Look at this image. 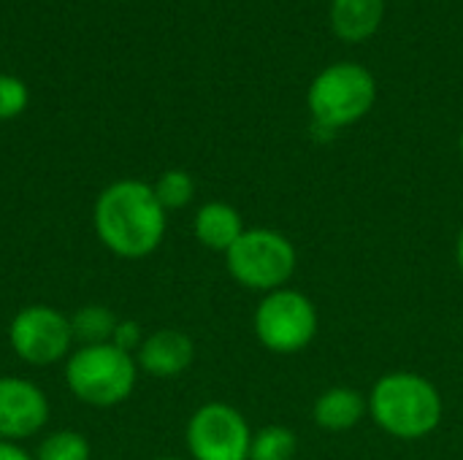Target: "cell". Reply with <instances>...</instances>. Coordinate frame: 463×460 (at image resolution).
I'll use <instances>...</instances> for the list:
<instances>
[{
	"label": "cell",
	"instance_id": "cell-1",
	"mask_svg": "<svg viewBox=\"0 0 463 460\" xmlns=\"http://www.w3.org/2000/svg\"><path fill=\"white\" fill-rule=\"evenodd\" d=\"M165 209L152 184L141 179L111 182L92 206L98 241L117 258L141 260L152 255L165 236Z\"/></svg>",
	"mask_w": 463,
	"mask_h": 460
},
{
	"label": "cell",
	"instance_id": "cell-8",
	"mask_svg": "<svg viewBox=\"0 0 463 460\" xmlns=\"http://www.w3.org/2000/svg\"><path fill=\"white\" fill-rule=\"evenodd\" d=\"M187 453L193 460H250L252 431L231 404H203L187 423Z\"/></svg>",
	"mask_w": 463,
	"mask_h": 460
},
{
	"label": "cell",
	"instance_id": "cell-7",
	"mask_svg": "<svg viewBox=\"0 0 463 460\" xmlns=\"http://www.w3.org/2000/svg\"><path fill=\"white\" fill-rule=\"evenodd\" d=\"M8 344L14 355L30 366H52L68 358L73 350L71 317L46 304H30L19 309L8 325Z\"/></svg>",
	"mask_w": 463,
	"mask_h": 460
},
{
	"label": "cell",
	"instance_id": "cell-23",
	"mask_svg": "<svg viewBox=\"0 0 463 460\" xmlns=\"http://www.w3.org/2000/svg\"><path fill=\"white\" fill-rule=\"evenodd\" d=\"M461 155H463V133H461Z\"/></svg>",
	"mask_w": 463,
	"mask_h": 460
},
{
	"label": "cell",
	"instance_id": "cell-22",
	"mask_svg": "<svg viewBox=\"0 0 463 460\" xmlns=\"http://www.w3.org/2000/svg\"><path fill=\"white\" fill-rule=\"evenodd\" d=\"M155 460H182V458H155Z\"/></svg>",
	"mask_w": 463,
	"mask_h": 460
},
{
	"label": "cell",
	"instance_id": "cell-2",
	"mask_svg": "<svg viewBox=\"0 0 463 460\" xmlns=\"http://www.w3.org/2000/svg\"><path fill=\"white\" fill-rule=\"evenodd\" d=\"M442 396L420 374L391 371L380 377L369 396L372 420L391 437L415 442L434 434L442 423Z\"/></svg>",
	"mask_w": 463,
	"mask_h": 460
},
{
	"label": "cell",
	"instance_id": "cell-4",
	"mask_svg": "<svg viewBox=\"0 0 463 460\" xmlns=\"http://www.w3.org/2000/svg\"><path fill=\"white\" fill-rule=\"evenodd\" d=\"M377 100V81L358 62H334L323 68L307 95L309 114L323 130H342L361 122Z\"/></svg>",
	"mask_w": 463,
	"mask_h": 460
},
{
	"label": "cell",
	"instance_id": "cell-13",
	"mask_svg": "<svg viewBox=\"0 0 463 460\" xmlns=\"http://www.w3.org/2000/svg\"><path fill=\"white\" fill-rule=\"evenodd\" d=\"M385 16V0H331V27L347 43L369 41Z\"/></svg>",
	"mask_w": 463,
	"mask_h": 460
},
{
	"label": "cell",
	"instance_id": "cell-12",
	"mask_svg": "<svg viewBox=\"0 0 463 460\" xmlns=\"http://www.w3.org/2000/svg\"><path fill=\"white\" fill-rule=\"evenodd\" d=\"M366 412H369V401L358 390L345 388V385L323 390L320 399L312 407L315 423L323 431H331V434H342V431L355 428L364 420Z\"/></svg>",
	"mask_w": 463,
	"mask_h": 460
},
{
	"label": "cell",
	"instance_id": "cell-3",
	"mask_svg": "<svg viewBox=\"0 0 463 460\" xmlns=\"http://www.w3.org/2000/svg\"><path fill=\"white\" fill-rule=\"evenodd\" d=\"M138 380V363L133 355L109 344L76 347L65 358V385L76 401L87 407H117L122 404Z\"/></svg>",
	"mask_w": 463,
	"mask_h": 460
},
{
	"label": "cell",
	"instance_id": "cell-20",
	"mask_svg": "<svg viewBox=\"0 0 463 460\" xmlns=\"http://www.w3.org/2000/svg\"><path fill=\"white\" fill-rule=\"evenodd\" d=\"M0 460H35L27 450H22L16 442H0Z\"/></svg>",
	"mask_w": 463,
	"mask_h": 460
},
{
	"label": "cell",
	"instance_id": "cell-6",
	"mask_svg": "<svg viewBox=\"0 0 463 460\" xmlns=\"http://www.w3.org/2000/svg\"><path fill=\"white\" fill-rule=\"evenodd\" d=\"M255 336L277 355H296L317 336V309L298 290L266 293L255 309Z\"/></svg>",
	"mask_w": 463,
	"mask_h": 460
},
{
	"label": "cell",
	"instance_id": "cell-9",
	"mask_svg": "<svg viewBox=\"0 0 463 460\" xmlns=\"http://www.w3.org/2000/svg\"><path fill=\"white\" fill-rule=\"evenodd\" d=\"M49 423L46 393L22 377H0V442H24Z\"/></svg>",
	"mask_w": 463,
	"mask_h": 460
},
{
	"label": "cell",
	"instance_id": "cell-5",
	"mask_svg": "<svg viewBox=\"0 0 463 460\" xmlns=\"http://www.w3.org/2000/svg\"><path fill=\"white\" fill-rule=\"evenodd\" d=\"M296 260L293 241L269 228L244 230L241 239L225 252L228 274L241 287L260 293L282 290L296 274Z\"/></svg>",
	"mask_w": 463,
	"mask_h": 460
},
{
	"label": "cell",
	"instance_id": "cell-11",
	"mask_svg": "<svg viewBox=\"0 0 463 460\" xmlns=\"http://www.w3.org/2000/svg\"><path fill=\"white\" fill-rule=\"evenodd\" d=\"M193 230H195V239L206 249L225 255L241 239L244 222H241V214L233 206H228L222 201H212V203H203L195 211Z\"/></svg>",
	"mask_w": 463,
	"mask_h": 460
},
{
	"label": "cell",
	"instance_id": "cell-19",
	"mask_svg": "<svg viewBox=\"0 0 463 460\" xmlns=\"http://www.w3.org/2000/svg\"><path fill=\"white\" fill-rule=\"evenodd\" d=\"M144 333H141V325L136 320H119L117 328H114V336H111V344L128 355L138 352V347L144 344Z\"/></svg>",
	"mask_w": 463,
	"mask_h": 460
},
{
	"label": "cell",
	"instance_id": "cell-16",
	"mask_svg": "<svg viewBox=\"0 0 463 460\" xmlns=\"http://www.w3.org/2000/svg\"><path fill=\"white\" fill-rule=\"evenodd\" d=\"M152 190H155V195H157V201H160V206L165 211H176V209H184L193 201L195 182H193V176L187 171L171 168V171H163L157 176V182L152 184Z\"/></svg>",
	"mask_w": 463,
	"mask_h": 460
},
{
	"label": "cell",
	"instance_id": "cell-14",
	"mask_svg": "<svg viewBox=\"0 0 463 460\" xmlns=\"http://www.w3.org/2000/svg\"><path fill=\"white\" fill-rule=\"evenodd\" d=\"M117 317L111 309L100 306V304H90L73 312L71 317V331H73V342L79 347H90V344H109L117 328Z\"/></svg>",
	"mask_w": 463,
	"mask_h": 460
},
{
	"label": "cell",
	"instance_id": "cell-21",
	"mask_svg": "<svg viewBox=\"0 0 463 460\" xmlns=\"http://www.w3.org/2000/svg\"><path fill=\"white\" fill-rule=\"evenodd\" d=\"M456 260H458V268H461L463 274V228L461 233H458V241H456Z\"/></svg>",
	"mask_w": 463,
	"mask_h": 460
},
{
	"label": "cell",
	"instance_id": "cell-10",
	"mask_svg": "<svg viewBox=\"0 0 463 460\" xmlns=\"http://www.w3.org/2000/svg\"><path fill=\"white\" fill-rule=\"evenodd\" d=\"M195 358V344L187 333L176 328H160L144 339V344L136 352V363L141 371L157 380L179 377L190 369Z\"/></svg>",
	"mask_w": 463,
	"mask_h": 460
},
{
	"label": "cell",
	"instance_id": "cell-15",
	"mask_svg": "<svg viewBox=\"0 0 463 460\" xmlns=\"http://www.w3.org/2000/svg\"><path fill=\"white\" fill-rule=\"evenodd\" d=\"M296 434L285 426H266L252 434L250 460H293L296 458Z\"/></svg>",
	"mask_w": 463,
	"mask_h": 460
},
{
	"label": "cell",
	"instance_id": "cell-18",
	"mask_svg": "<svg viewBox=\"0 0 463 460\" xmlns=\"http://www.w3.org/2000/svg\"><path fill=\"white\" fill-rule=\"evenodd\" d=\"M27 100L30 95L24 81L11 73H0V122L19 117L27 108Z\"/></svg>",
	"mask_w": 463,
	"mask_h": 460
},
{
	"label": "cell",
	"instance_id": "cell-17",
	"mask_svg": "<svg viewBox=\"0 0 463 460\" xmlns=\"http://www.w3.org/2000/svg\"><path fill=\"white\" fill-rule=\"evenodd\" d=\"M35 460H90V442L79 431H52L41 439Z\"/></svg>",
	"mask_w": 463,
	"mask_h": 460
}]
</instances>
